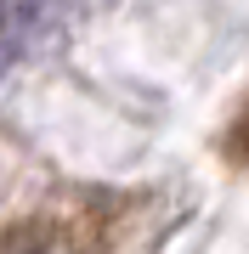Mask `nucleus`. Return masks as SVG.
Returning <instances> with one entry per match:
<instances>
[{"label": "nucleus", "instance_id": "obj_1", "mask_svg": "<svg viewBox=\"0 0 249 254\" xmlns=\"http://www.w3.org/2000/svg\"><path fill=\"white\" fill-rule=\"evenodd\" d=\"M244 147H249V119H244Z\"/></svg>", "mask_w": 249, "mask_h": 254}]
</instances>
